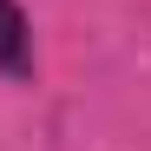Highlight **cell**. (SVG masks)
Here are the masks:
<instances>
[{
    "label": "cell",
    "instance_id": "obj_1",
    "mask_svg": "<svg viewBox=\"0 0 151 151\" xmlns=\"http://www.w3.org/2000/svg\"><path fill=\"white\" fill-rule=\"evenodd\" d=\"M0 72H13V79L33 72V27L20 13V0H0Z\"/></svg>",
    "mask_w": 151,
    "mask_h": 151
}]
</instances>
